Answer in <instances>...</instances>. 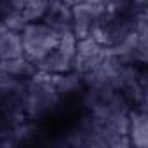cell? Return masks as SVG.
<instances>
[{"instance_id": "obj_1", "label": "cell", "mask_w": 148, "mask_h": 148, "mask_svg": "<svg viewBox=\"0 0 148 148\" xmlns=\"http://www.w3.org/2000/svg\"><path fill=\"white\" fill-rule=\"evenodd\" d=\"M63 99L54 86L52 77L37 71L25 82L21 108L26 119L37 122H47L61 106Z\"/></svg>"}, {"instance_id": "obj_2", "label": "cell", "mask_w": 148, "mask_h": 148, "mask_svg": "<svg viewBox=\"0 0 148 148\" xmlns=\"http://www.w3.org/2000/svg\"><path fill=\"white\" fill-rule=\"evenodd\" d=\"M21 44L23 54L37 66L59 42V33L49 26L45 21H33L26 23L21 28Z\"/></svg>"}, {"instance_id": "obj_3", "label": "cell", "mask_w": 148, "mask_h": 148, "mask_svg": "<svg viewBox=\"0 0 148 148\" xmlns=\"http://www.w3.org/2000/svg\"><path fill=\"white\" fill-rule=\"evenodd\" d=\"M75 44L77 37L73 33H64L59 37L58 45L37 64L40 73H45L49 77L61 75L64 71L73 70V56H75Z\"/></svg>"}, {"instance_id": "obj_4", "label": "cell", "mask_w": 148, "mask_h": 148, "mask_svg": "<svg viewBox=\"0 0 148 148\" xmlns=\"http://www.w3.org/2000/svg\"><path fill=\"white\" fill-rule=\"evenodd\" d=\"M71 11V32L77 38L91 37L101 18L106 14L105 7L99 2H92V0H82L70 5Z\"/></svg>"}, {"instance_id": "obj_5", "label": "cell", "mask_w": 148, "mask_h": 148, "mask_svg": "<svg viewBox=\"0 0 148 148\" xmlns=\"http://www.w3.org/2000/svg\"><path fill=\"white\" fill-rule=\"evenodd\" d=\"M108 49L96 42L92 37L77 38L75 44V56H73V70H77L82 75H91V73L103 63V59L108 56Z\"/></svg>"}, {"instance_id": "obj_6", "label": "cell", "mask_w": 148, "mask_h": 148, "mask_svg": "<svg viewBox=\"0 0 148 148\" xmlns=\"http://www.w3.org/2000/svg\"><path fill=\"white\" fill-rule=\"evenodd\" d=\"M125 136L129 146L146 148L148 145V115L146 108H131L127 113Z\"/></svg>"}, {"instance_id": "obj_7", "label": "cell", "mask_w": 148, "mask_h": 148, "mask_svg": "<svg viewBox=\"0 0 148 148\" xmlns=\"http://www.w3.org/2000/svg\"><path fill=\"white\" fill-rule=\"evenodd\" d=\"M42 21H45L49 26H52L59 35L64 33H73L71 32V11L70 5L58 0V2L51 4L42 18Z\"/></svg>"}, {"instance_id": "obj_8", "label": "cell", "mask_w": 148, "mask_h": 148, "mask_svg": "<svg viewBox=\"0 0 148 148\" xmlns=\"http://www.w3.org/2000/svg\"><path fill=\"white\" fill-rule=\"evenodd\" d=\"M0 70H2L4 73H7L9 77L16 79V80H28L38 71L37 66L25 54L0 61Z\"/></svg>"}, {"instance_id": "obj_9", "label": "cell", "mask_w": 148, "mask_h": 148, "mask_svg": "<svg viewBox=\"0 0 148 148\" xmlns=\"http://www.w3.org/2000/svg\"><path fill=\"white\" fill-rule=\"evenodd\" d=\"M21 54H23V44H21L19 30L0 26V61L11 59Z\"/></svg>"}, {"instance_id": "obj_10", "label": "cell", "mask_w": 148, "mask_h": 148, "mask_svg": "<svg viewBox=\"0 0 148 148\" xmlns=\"http://www.w3.org/2000/svg\"><path fill=\"white\" fill-rule=\"evenodd\" d=\"M44 2H45L47 5H51V4H54V2H58V0H44Z\"/></svg>"}]
</instances>
